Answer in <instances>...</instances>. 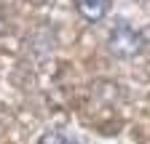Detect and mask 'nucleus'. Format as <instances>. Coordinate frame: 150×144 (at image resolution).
<instances>
[{
    "label": "nucleus",
    "instance_id": "f03ea898",
    "mask_svg": "<svg viewBox=\"0 0 150 144\" xmlns=\"http://www.w3.org/2000/svg\"><path fill=\"white\" fill-rule=\"evenodd\" d=\"M75 6L86 22H102L110 11V0H75Z\"/></svg>",
    "mask_w": 150,
    "mask_h": 144
},
{
    "label": "nucleus",
    "instance_id": "7ed1b4c3",
    "mask_svg": "<svg viewBox=\"0 0 150 144\" xmlns=\"http://www.w3.org/2000/svg\"><path fill=\"white\" fill-rule=\"evenodd\" d=\"M38 144H70V139H67L62 131H46Z\"/></svg>",
    "mask_w": 150,
    "mask_h": 144
},
{
    "label": "nucleus",
    "instance_id": "f257e3e1",
    "mask_svg": "<svg viewBox=\"0 0 150 144\" xmlns=\"http://www.w3.org/2000/svg\"><path fill=\"white\" fill-rule=\"evenodd\" d=\"M145 45H147L145 35L126 22H118L107 35V51L115 59H134L145 51Z\"/></svg>",
    "mask_w": 150,
    "mask_h": 144
}]
</instances>
